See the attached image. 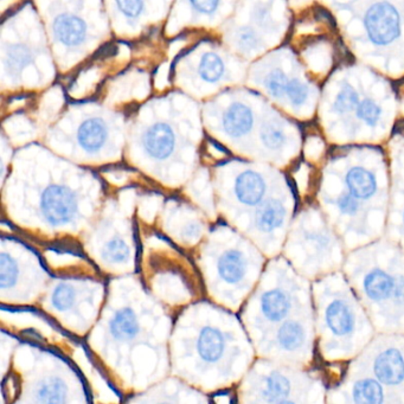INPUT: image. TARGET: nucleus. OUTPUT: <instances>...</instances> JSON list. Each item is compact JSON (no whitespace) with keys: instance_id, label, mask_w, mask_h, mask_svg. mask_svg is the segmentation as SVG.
<instances>
[{"instance_id":"f257e3e1","label":"nucleus","mask_w":404,"mask_h":404,"mask_svg":"<svg viewBox=\"0 0 404 404\" xmlns=\"http://www.w3.org/2000/svg\"><path fill=\"white\" fill-rule=\"evenodd\" d=\"M364 26L371 42L376 46H387L400 36V15L392 5L378 3L367 11Z\"/></svg>"},{"instance_id":"f03ea898","label":"nucleus","mask_w":404,"mask_h":404,"mask_svg":"<svg viewBox=\"0 0 404 404\" xmlns=\"http://www.w3.org/2000/svg\"><path fill=\"white\" fill-rule=\"evenodd\" d=\"M363 284L367 296L376 302L404 301V280L396 279L382 269L369 271Z\"/></svg>"},{"instance_id":"7ed1b4c3","label":"nucleus","mask_w":404,"mask_h":404,"mask_svg":"<svg viewBox=\"0 0 404 404\" xmlns=\"http://www.w3.org/2000/svg\"><path fill=\"white\" fill-rule=\"evenodd\" d=\"M372 371L381 384L397 387L404 384V356L397 347H387L376 354Z\"/></svg>"},{"instance_id":"20e7f679","label":"nucleus","mask_w":404,"mask_h":404,"mask_svg":"<svg viewBox=\"0 0 404 404\" xmlns=\"http://www.w3.org/2000/svg\"><path fill=\"white\" fill-rule=\"evenodd\" d=\"M267 190L264 177L254 170L241 172L233 182V196L246 208H258L266 200Z\"/></svg>"},{"instance_id":"39448f33","label":"nucleus","mask_w":404,"mask_h":404,"mask_svg":"<svg viewBox=\"0 0 404 404\" xmlns=\"http://www.w3.org/2000/svg\"><path fill=\"white\" fill-rule=\"evenodd\" d=\"M294 298L286 288L276 287L262 293L260 299V312L263 319L271 324H281L292 311Z\"/></svg>"},{"instance_id":"423d86ee","label":"nucleus","mask_w":404,"mask_h":404,"mask_svg":"<svg viewBox=\"0 0 404 404\" xmlns=\"http://www.w3.org/2000/svg\"><path fill=\"white\" fill-rule=\"evenodd\" d=\"M177 138L171 126L167 124H155L147 129L142 145L147 155L155 160H165L170 158L175 152Z\"/></svg>"},{"instance_id":"0eeeda50","label":"nucleus","mask_w":404,"mask_h":404,"mask_svg":"<svg viewBox=\"0 0 404 404\" xmlns=\"http://www.w3.org/2000/svg\"><path fill=\"white\" fill-rule=\"evenodd\" d=\"M258 395L263 402L271 403H293V382L287 375L280 371L271 370L263 375L256 387Z\"/></svg>"},{"instance_id":"6e6552de","label":"nucleus","mask_w":404,"mask_h":404,"mask_svg":"<svg viewBox=\"0 0 404 404\" xmlns=\"http://www.w3.org/2000/svg\"><path fill=\"white\" fill-rule=\"evenodd\" d=\"M287 209L284 202L276 197H268L255 209L253 227L258 233H273L286 221Z\"/></svg>"},{"instance_id":"1a4fd4ad","label":"nucleus","mask_w":404,"mask_h":404,"mask_svg":"<svg viewBox=\"0 0 404 404\" xmlns=\"http://www.w3.org/2000/svg\"><path fill=\"white\" fill-rule=\"evenodd\" d=\"M326 326L334 337L346 338L354 331L356 313L347 301H331L325 309Z\"/></svg>"},{"instance_id":"9d476101","label":"nucleus","mask_w":404,"mask_h":404,"mask_svg":"<svg viewBox=\"0 0 404 404\" xmlns=\"http://www.w3.org/2000/svg\"><path fill=\"white\" fill-rule=\"evenodd\" d=\"M309 339V331L304 321L298 319H286L276 329L274 343L281 352L294 354L301 350Z\"/></svg>"},{"instance_id":"9b49d317","label":"nucleus","mask_w":404,"mask_h":404,"mask_svg":"<svg viewBox=\"0 0 404 404\" xmlns=\"http://www.w3.org/2000/svg\"><path fill=\"white\" fill-rule=\"evenodd\" d=\"M346 189L349 196L357 200L359 204L375 197L377 192V180L370 170L365 167L354 166L346 173Z\"/></svg>"},{"instance_id":"f8f14e48","label":"nucleus","mask_w":404,"mask_h":404,"mask_svg":"<svg viewBox=\"0 0 404 404\" xmlns=\"http://www.w3.org/2000/svg\"><path fill=\"white\" fill-rule=\"evenodd\" d=\"M54 34L66 46H79L87 37V26L84 19L74 15H59L54 21Z\"/></svg>"},{"instance_id":"ddd939ff","label":"nucleus","mask_w":404,"mask_h":404,"mask_svg":"<svg viewBox=\"0 0 404 404\" xmlns=\"http://www.w3.org/2000/svg\"><path fill=\"white\" fill-rule=\"evenodd\" d=\"M108 140V127L100 117H89L82 122L77 131V142L81 148L88 153L102 150Z\"/></svg>"},{"instance_id":"4468645a","label":"nucleus","mask_w":404,"mask_h":404,"mask_svg":"<svg viewBox=\"0 0 404 404\" xmlns=\"http://www.w3.org/2000/svg\"><path fill=\"white\" fill-rule=\"evenodd\" d=\"M222 125L225 133L231 138H242L253 128L254 115L246 104H233L222 117Z\"/></svg>"},{"instance_id":"2eb2a0df","label":"nucleus","mask_w":404,"mask_h":404,"mask_svg":"<svg viewBox=\"0 0 404 404\" xmlns=\"http://www.w3.org/2000/svg\"><path fill=\"white\" fill-rule=\"evenodd\" d=\"M248 262L244 255L236 249L224 251L218 258L217 273L227 284H238L247 274Z\"/></svg>"},{"instance_id":"dca6fc26","label":"nucleus","mask_w":404,"mask_h":404,"mask_svg":"<svg viewBox=\"0 0 404 404\" xmlns=\"http://www.w3.org/2000/svg\"><path fill=\"white\" fill-rule=\"evenodd\" d=\"M191 211L189 209H184L180 213H177V216L171 217L172 225L182 224L175 229L172 230V235L180 241L186 244H195L200 240L204 224L197 215H191Z\"/></svg>"},{"instance_id":"f3484780","label":"nucleus","mask_w":404,"mask_h":404,"mask_svg":"<svg viewBox=\"0 0 404 404\" xmlns=\"http://www.w3.org/2000/svg\"><path fill=\"white\" fill-rule=\"evenodd\" d=\"M225 338L215 329H205L202 331L197 343V351L200 358L206 363H216L221 360L225 352Z\"/></svg>"},{"instance_id":"a211bd4d","label":"nucleus","mask_w":404,"mask_h":404,"mask_svg":"<svg viewBox=\"0 0 404 404\" xmlns=\"http://www.w3.org/2000/svg\"><path fill=\"white\" fill-rule=\"evenodd\" d=\"M351 396L357 403H383L384 389L377 379L365 377L352 384Z\"/></svg>"},{"instance_id":"6ab92c4d","label":"nucleus","mask_w":404,"mask_h":404,"mask_svg":"<svg viewBox=\"0 0 404 404\" xmlns=\"http://www.w3.org/2000/svg\"><path fill=\"white\" fill-rule=\"evenodd\" d=\"M225 66L218 55L209 52L200 61V75L205 82L215 84L224 75Z\"/></svg>"},{"instance_id":"aec40b11","label":"nucleus","mask_w":404,"mask_h":404,"mask_svg":"<svg viewBox=\"0 0 404 404\" xmlns=\"http://www.w3.org/2000/svg\"><path fill=\"white\" fill-rule=\"evenodd\" d=\"M261 140L263 145L269 150H280L286 142V134L284 129L276 124H267L261 131Z\"/></svg>"},{"instance_id":"412c9836","label":"nucleus","mask_w":404,"mask_h":404,"mask_svg":"<svg viewBox=\"0 0 404 404\" xmlns=\"http://www.w3.org/2000/svg\"><path fill=\"white\" fill-rule=\"evenodd\" d=\"M359 97L357 92L351 86H345L338 93L334 100V109L338 113H349L357 108Z\"/></svg>"},{"instance_id":"4be33fe9","label":"nucleus","mask_w":404,"mask_h":404,"mask_svg":"<svg viewBox=\"0 0 404 404\" xmlns=\"http://www.w3.org/2000/svg\"><path fill=\"white\" fill-rule=\"evenodd\" d=\"M32 62V52L26 46H16L11 48L8 57V64L13 73H18Z\"/></svg>"},{"instance_id":"5701e85b","label":"nucleus","mask_w":404,"mask_h":404,"mask_svg":"<svg viewBox=\"0 0 404 404\" xmlns=\"http://www.w3.org/2000/svg\"><path fill=\"white\" fill-rule=\"evenodd\" d=\"M289 81L287 76L285 75L281 70H273L268 74L264 79V86L267 90L274 97H281L287 92Z\"/></svg>"},{"instance_id":"b1692460","label":"nucleus","mask_w":404,"mask_h":404,"mask_svg":"<svg viewBox=\"0 0 404 404\" xmlns=\"http://www.w3.org/2000/svg\"><path fill=\"white\" fill-rule=\"evenodd\" d=\"M356 110H357L359 119H362L365 124L370 126H375L382 115V109L378 104H376L375 101L371 100V99L359 102Z\"/></svg>"},{"instance_id":"393cba45","label":"nucleus","mask_w":404,"mask_h":404,"mask_svg":"<svg viewBox=\"0 0 404 404\" xmlns=\"http://www.w3.org/2000/svg\"><path fill=\"white\" fill-rule=\"evenodd\" d=\"M236 43L242 50L253 51L261 46V39L256 31L251 28H242L236 34Z\"/></svg>"},{"instance_id":"a878e982","label":"nucleus","mask_w":404,"mask_h":404,"mask_svg":"<svg viewBox=\"0 0 404 404\" xmlns=\"http://www.w3.org/2000/svg\"><path fill=\"white\" fill-rule=\"evenodd\" d=\"M286 95L294 106H301L309 99V88L306 84L299 82L298 79H291Z\"/></svg>"},{"instance_id":"bb28decb","label":"nucleus","mask_w":404,"mask_h":404,"mask_svg":"<svg viewBox=\"0 0 404 404\" xmlns=\"http://www.w3.org/2000/svg\"><path fill=\"white\" fill-rule=\"evenodd\" d=\"M117 5L121 12L128 18L139 17L144 9L142 0H117Z\"/></svg>"},{"instance_id":"cd10ccee","label":"nucleus","mask_w":404,"mask_h":404,"mask_svg":"<svg viewBox=\"0 0 404 404\" xmlns=\"http://www.w3.org/2000/svg\"><path fill=\"white\" fill-rule=\"evenodd\" d=\"M193 9L204 15H211L216 11L220 0H189Z\"/></svg>"}]
</instances>
